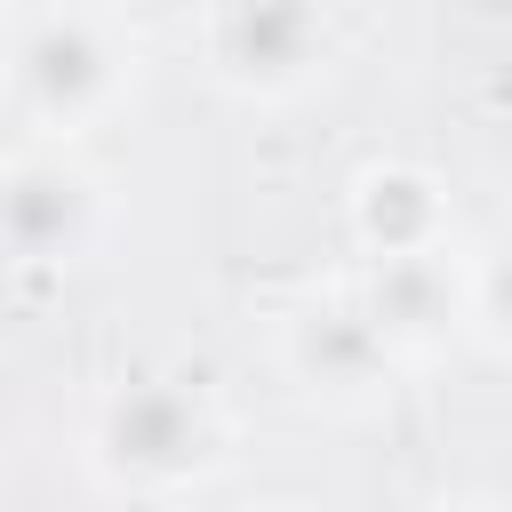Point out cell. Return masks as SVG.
<instances>
[{
  "instance_id": "1",
  "label": "cell",
  "mask_w": 512,
  "mask_h": 512,
  "mask_svg": "<svg viewBox=\"0 0 512 512\" xmlns=\"http://www.w3.org/2000/svg\"><path fill=\"white\" fill-rule=\"evenodd\" d=\"M232 464V416L192 368H136L104 384V400L80 424V472L104 496L128 504H176L224 480Z\"/></svg>"
},
{
  "instance_id": "2",
  "label": "cell",
  "mask_w": 512,
  "mask_h": 512,
  "mask_svg": "<svg viewBox=\"0 0 512 512\" xmlns=\"http://www.w3.org/2000/svg\"><path fill=\"white\" fill-rule=\"evenodd\" d=\"M0 80H8V112L24 120V136L72 152V136L136 104L144 40L112 8H8Z\"/></svg>"
},
{
  "instance_id": "3",
  "label": "cell",
  "mask_w": 512,
  "mask_h": 512,
  "mask_svg": "<svg viewBox=\"0 0 512 512\" xmlns=\"http://www.w3.org/2000/svg\"><path fill=\"white\" fill-rule=\"evenodd\" d=\"M192 48H200V72L224 96L296 104L336 72L344 24L328 8H312V0H232V8H200L192 16Z\"/></svg>"
},
{
  "instance_id": "4",
  "label": "cell",
  "mask_w": 512,
  "mask_h": 512,
  "mask_svg": "<svg viewBox=\"0 0 512 512\" xmlns=\"http://www.w3.org/2000/svg\"><path fill=\"white\" fill-rule=\"evenodd\" d=\"M272 360L280 376L296 384V400L328 408V416H360V408H384L392 384L408 376V360L384 344L376 312L360 304L352 280H328V288H304L296 304H280L272 320Z\"/></svg>"
},
{
  "instance_id": "5",
  "label": "cell",
  "mask_w": 512,
  "mask_h": 512,
  "mask_svg": "<svg viewBox=\"0 0 512 512\" xmlns=\"http://www.w3.org/2000/svg\"><path fill=\"white\" fill-rule=\"evenodd\" d=\"M0 232L24 272H72L112 232L104 176L64 144H16L0 168Z\"/></svg>"
},
{
  "instance_id": "6",
  "label": "cell",
  "mask_w": 512,
  "mask_h": 512,
  "mask_svg": "<svg viewBox=\"0 0 512 512\" xmlns=\"http://www.w3.org/2000/svg\"><path fill=\"white\" fill-rule=\"evenodd\" d=\"M360 304L376 312L384 344L424 368L440 360L456 336H472V256L464 248H440V256H400V264H360L352 272Z\"/></svg>"
},
{
  "instance_id": "7",
  "label": "cell",
  "mask_w": 512,
  "mask_h": 512,
  "mask_svg": "<svg viewBox=\"0 0 512 512\" xmlns=\"http://www.w3.org/2000/svg\"><path fill=\"white\" fill-rule=\"evenodd\" d=\"M344 232L360 264H400V256H440L456 248V200L432 168L416 160H368L344 184Z\"/></svg>"
},
{
  "instance_id": "8",
  "label": "cell",
  "mask_w": 512,
  "mask_h": 512,
  "mask_svg": "<svg viewBox=\"0 0 512 512\" xmlns=\"http://www.w3.org/2000/svg\"><path fill=\"white\" fill-rule=\"evenodd\" d=\"M472 344L512 360V232L472 248Z\"/></svg>"
},
{
  "instance_id": "9",
  "label": "cell",
  "mask_w": 512,
  "mask_h": 512,
  "mask_svg": "<svg viewBox=\"0 0 512 512\" xmlns=\"http://www.w3.org/2000/svg\"><path fill=\"white\" fill-rule=\"evenodd\" d=\"M256 512H312V504H256Z\"/></svg>"
},
{
  "instance_id": "10",
  "label": "cell",
  "mask_w": 512,
  "mask_h": 512,
  "mask_svg": "<svg viewBox=\"0 0 512 512\" xmlns=\"http://www.w3.org/2000/svg\"><path fill=\"white\" fill-rule=\"evenodd\" d=\"M448 512H496V504H448Z\"/></svg>"
}]
</instances>
